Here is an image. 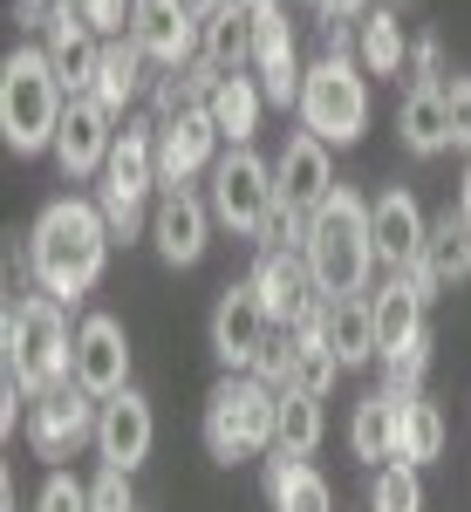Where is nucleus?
<instances>
[{
	"instance_id": "obj_5",
	"label": "nucleus",
	"mask_w": 471,
	"mask_h": 512,
	"mask_svg": "<svg viewBox=\"0 0 471 512\" xmlns=\"http://www.w3.org/2000/svg\"><path fill=\"white\" fill-rule=\"evenodd\" d=\"M274 444H280V390H267L260 376H226L205 396V451L219 465L267 458Z\"/></svg>"
},
{
	"instance_id": "obj_6",
	"label": "nucleus",
	"mask_w": 471,
	"mask_h": 512,
	"mask_svg": "<svg viewBox=\"0 0 471 512\" xmlns=\"http://www.w3.org/2000/svg\"><path fill=\"white\" fill-rule=\"evenodd\" d=\"M294 117H301V130L321 137L328 151H335V144L349 151L355 137L369 130V76L355 69V55H321V62H308Z\"/></svg>"
},
{
	"instance_id": "obj_12",
	"label": "nucleus",
	"mask_w": 471,
	"mask_h": 512,
	"mask_svg": "<svg viewBox=\"0 0 471 512\" xmlns=\"http://www.w3.org/2000/svg\"><path fill=\"white\" fill-rule=\"evenodd\" d=\"M212 198H198L192 185H164L151 205V239L157 253L171 260V267H198L205 260V246H212Z\"/></svg>"
},
{
	"instance_id": "obj_17",
	"label": "nucleus",
	"mask_w": 471,
	"mask_h": 512,
	"mask_svg": "<svg viewBox=\"0 0 471 512\" xmlns=\"http://www.w3.org/2000/svg\"><path fill=\"white\" fill-rule=\"evenodd\" d=\"M253 294H260V308L274 328H301V321L321 308V287L308 274V253H260L253 260Z\"/></svg>"
},
{
	"instance_id": "obj_2",
	"label": "nucleus",
	"mask_w": 471,
	"mask_h": 512,
	"mask_svg": "<svg viewBox=\"0 0 471 512\" xmlns=\"http://www.w3.org/2000/svg\"><path fill=\"white\" fill-rule=\"evenodd\" d=\"M308 274L321 287V301H355L369 294V274L383 267L376 260V239H369V198H355L349 185L328 198L308 219Z\"/></svg>"
},
{
	"instance_id": "obj_11",
	"label": "nucleus",
	"mask_w": 471,
	"mask_h": 512,
	"mask_svg": "<svg viewBox=\"0 0 471 512\" xmlns=\"http://www.w3.org/2000/svg\"><path fill=\"white\" fill-rule=\"evenodd\" d=\"M267 335H274V321H267V308H260L253 280H233V287L219 294V308H212V355L226 362V376H253Z\"/></svg>"
},
{
	"instance_id": "obj_33",
	"label": "nucleus",
	"mask_w": 471,
	"mask_h": 512,
	"mask_svg": "<svg viewBox=\"0 0 471 512\" xmlns=\"http://www.w3.org/2000/svg\"><path fill=\"white\" fill-rule=\"evenodd\" d=\"M321 431H328L321 396L280 390V444H274V451H287V458H314V451H321Z\"/></svg>"
},
{
	"instance_id": "obj_35",
	"label": "nucleus",
	"mask_w": 471,
	"mask_h": 512,
	"mask_svg": "<svg viewBox=\"0 0 471 512\" xmlns=\"http://www.w3.org/2000/svg\"><path fill=\"white\" fill-rule=\"evenodd\" d=\"M294 328H274L267 335V349H260V362H253V376L267 383V390H294Z\"/></svg>"
},
{
	"instance_id": "obj_4",
	"label": "nucleus",
	"mask_w": 471,
	"mask_h": 512,
	"mask_svg": "<svg viewBox=\"0 0 471 512\" xmlns=\"http://www.w3.org/2000/svg\"><path fill=\"white\" fill-rule=\"evenodd\" d=\"M69 110V89L48 69V48H14L0 62V137L14 158H41L55 151V130Z\"/></svg>"
},
{
	"instance_id": "obj_27",
	"label": "nucleus",
	"mask_w": 471,
	"mask_h": 512,
	"mask_svg": "<svg viewBox=\"0 0 471 512\" xmlns=\"http://www.w3.org/2000/svg\"><path fill=\"white\" fill-rule=\"evenodd\" d=\"M396 137H403V151H417V158H437V151H451L444 89H410V96H403V110H396Z\"/></svg>"
},
{
	"instance_id": "obj_34",
	"label": "nucleus",
	"mask_w": 471,
	"mask_h": 512,
	"mask_svg": "<svg viewBox=\"0 0 471 512\" xmlns=\"http://www.w3.org/2000/svg\"><path fill=\"white\" fill-rule=\"evenodd\" d=\"M369 512H424V472L403 465V458L376 465V478H369Z\"/></svg>"
},
{
	"instance_id": "obj_24",
	"label": "nucleus",
	"mask_w": 471,
	"mask_h": 512,
	"mask_svg": "<svg viewBox=\"0 0 471 512\" xmlns=\"http://www.w3.org/2000/svg\"><path fill=\"white\" fill-rule=\"evenodd\" d=\"M144 62H151V55H144V41H137V35L103 41V69H96V89H89V96H96L117 123H123V110L144 96Z\"/></svg>"
},
{
	"instance_id": "obj_41",
	"label": "nucleus",
	"mask_w": 471,
	"mask_h": 512,
	"mask_svg": "<svg viewBox=\"0 0 471 512\" xmlns=\"http://www.w3.org/2000/svg\"><path fill=\"white\" fill-rule=\"evenodd\" d=\"M308 7L321 21H362V14H369V0H308Z\"/></svg>"
},
{
	"instance_id": "obj_36",
	"label": "nucleus",
	"mask_w": 471,
	"mask_h": 512,
	"mask_svg": "<svg viewBox=\"0 0 471 512\" xmlns=\"http://www.w3.org/2000/svg\"><path fill=\"white\" fill-rule=\"evenodd\" d=\"M76 14L89 21V35H96V41H123V35H130L137 0H76Z\"/></svg>"
},
{
	"instance_id": "obj_39",
	"label": "nucleus",
	"mask_w": 471,
	"mask_h": 512,
	"mask_svg": "<svg viewBox=\"0 0 471 512\" xmlns=\"http://www.w3.org/2000/svg\"><path fill=\"white\" fill-rule=\"evenodd\" d=\"M410 89H444V41L437 35L410 41Z\"/></svg>"
},
{
	"instance_id": "obj_23",
	"label": "nucleus",
	"mask_w": 471,
	"mask_h": 512,
	"mask_svg": "<svg viewBox=\"0 0 471 512\" xmlns=\"http://www.w3.org/2000/svg\"><path fill=\"white\" fill-rule=\"evenodd\" d=\"M198 62L219 69V76H246V69H253V7H246V0H226V7L205 14Z\"/></svg>"
},
{
	"instance_id": "obj_21",
	"label": "nucleus",
	"mask_w": 471,
	"mask_h": 512,
	"mask_svg": "<svg viewBox=\"0 0 471 512\" xmlns=\"http://www.w3.org/2000/svg\"><path fill=\"white\" fill-rule=\"evenodd\" d=\"M410 280L424 287V301H444L451 287H465V280H471V226L458 219V212L431 219V233H424V253H417Z\"/></svg>"
},
{
	"instance_id": "obj_26",
	"label": "nucleus",
	"mask_w": 471,
	"mask_h": 512,
	"mask_svg": "<svg viewBox=\"0 0 471 512\" xmlns=\"http://www.w3.org/2000/svg\"><path fill=\"white\" fill-rule=\"evenodd\" d=\"M267 499H274V512H335L328 478L308 458H287V451H267Z\"/></svg>"
},
{
	"instance_id": "obj_19",
	"label": "nucleus",
	"mask_w": 471,
	"mask_h": 512,
	"mask_svg": "<svg viewBox=\"0 0 471 512\" xmlns=\"http://www.w3.org/2000/svg\"><path fill=\"white\" fill-rule=\"evenodd\" d=\"M424 233H431V219H424V205L403 192V185L369 198V239H376V260H383L390 274H410V267H417Z\"/></svg>"
},
{
	"instance_id": "obj_10",
	"label": "nucleus",
	"mask_w": 471,
	"mask_h": 512,
	"mask_svg": "<svg viewBox=\"0 0 471 512\" xmlns=\"http://www.w3.org/2000/svg\"><path fill=\"white\" fill-rule=\"evenodd\" d=\"M301 41H294V21H287V7L267 0V7H253V82L267 89V103H301Z\"/></svg>"
},
{
	"instance_id": "obj_31",
	"label": "nucleus",
	"mask_w": 471,
	"mask_h": 512,
	"mask_svg": "<svg viewBox=\"0 0 471 512\" xmlns=\"http://www.w3.org/2000/svg\"><path fill=\"white\" fill-rule=\"evenodd\" d=\"M328 349H335L342 369L376 362V315H369L362 294H355V301H328Z\"/></svg>"
},
{
	"instance_id": "obj_38",
	"label": "nucleus",
	"mask_w": 471,
	"mask_h": 512,
	"mask_svg": "<svg viewBox=\"0 0 471 512\" xmlns=\"http://www.w3.org/2000/svg\"><path fill=\"white\" fill-rule=\"evenodd\" d=\"M35 512H89V485L76 472H48L35 492Z\"/></svg>"
},
{
	"instance_id": "obj_18",
	"label": "nucleus",
	"mask_w": 471,
	"mask_h": 512,
	"mask_svg": "<svg viewBox=\"0 0 471 512\" xmlns=\"http://www.w3.org/2000/svg\"><path fill=\"white\" fill-rule=\"evenodd\" d=\"M130 35L144 41V55H151L157 69H192L205 21H198L192 0H137V14H130Z\"/></svg>"
},
{
	"instance_id": "obj_22",
	"label": "nucleus",
	"mask_w": 471,
	"mask_h": 512,
	"mask_svg": "<svg viewBox=\"0 0 471 512\" xmlns=\"http://www.w3.org/2000/svg\"><path fill=\"white\" fill-rule=\"evenodd\" d=\"M48 69H55V82L69 89V96H89L96 89V69H103V41L89 35V21L76 14V0H62V14L48 21Z\"/></svg>"
},
{
	"instance_id": "obj_9",
	"label": "nucleus",
	"mask_w": 471,
	"mask_h": 512,
	"mask_svg": "<svg viewBox=\"0 0 471 512\" xmlns=\"http://www.w3.org/2000/svg\"><path fill=\"white\" fill-rule=\"evenodd\" d=\"M96 417H103V403L82 390V383H62V390H48L28 403V444H35L41 458H76L82 444H96Z\"/></svg>"
},
{
	"instance_id": "obj_40",
	"label": "nucleus",
	"mask_w": 471,
	"mask_h": 512,
	"mask_svg": "<svg viewBox=\"0 0 471 512\" xmlns=\"http://www.w3.org/2000/svg\"><path fill=\"white\" fill-rule=\"evenodd\" d=\"M444 117H451V144L471 151V76H451L444 82Z\"/></svg>"
},
{
	"instance_id": "obj_7",
	"label": "nucleus",
	"mask_w": 471,
	"mask_h": 512,
	"mask_svg": "<svg viewBox=\"0 0 471 512\" xmlns=\"http://www.w3.org/2000/svg\"><path fill=\"white\" fill-rule=\"evenodd\" d=\"M151 185H157V123L130 117L117 130V151L103 164V178H96V205H103V219H110L117 239H137L151 226V212H144Z\"/></svg>"
},
{
	"instance_id": "obj_1",
	"label": "nucleus",
	"mask_w": 471,
	"mask_h": 512,
	"mask_svg": "<svg viewBox=\"0 0 471 512\" xmlns=\"http://www.w3.org/2000/svg\"><path fill=\"white\" fill-rule=\"evenodd\" d=\"M110 246H117V233H110L96 198H48L41 219L28 226V274H35V287L48 301L76 308L82 294L103 280Z\"/></svg>"
},
{
	"instance_id": "obj_16",
	"label": "nucleus",
	"mask_w": 471,
	"mask_h": 512,
	"mask_svg": "<svg viewBox=\"0 0 471 512\" xmlns=\"http://www.w3.org/2000/svg\"><path fill=\"white\" fill-rule=\"evenodd\" d=\"M219 123L212 110H192V117L157 123V185H192V178H212V164L226 158L219 151Z\"/></svg>"
},
{
	"instance_id": "obj_37",
	"label": "nucleus",
	"mask_w": 471,
	"mask_h": 512,
	"mask_svg": "<svg viewBox=\"0 0 471 512\" xmlns=\"http://www.w3.org/2000/svg\"><path fill=\"white\" fill-rule=\"evenodd\" d=\"M89 512H137V485H130V472L103 465V472L89 478Z\"/></svg>"
},
{
	"instance_id": "obj_29",
	"label": "nucleus",
	"mask_w": 471,
	"mask_h": 512,
	"mask_svg": "<svg viewBox=\"0 0 471 512\" xmlns=\"http://www.w3.org/2000/svg\"><path fill=\"white\" fill-rule=\"evenodd\" d=\"M396 410H403V396H390V390H376V396L355 403L349 444H355L362 465H390V458H396Z\"/></svg>"
},
{
	"instance_id": "obj_25",
	"label": "nucleus",
	"mask_w": 471,
	"mask_h": 512,
	"mask_svg": "<svg viewBox=\"0 0 471 512\" xmlns=\"http://www.w3.org/2000/svg\"><path fill=\"white\" fill-rule=\"evenodd\" d=\"M355 55H362V76H410V35H403V21H396V7H369L362 21H355Z\"/></svg>"
},
{
	"instance_id": "obj_28",
	"label": "nucleus",
	"mask_w": 471,
	"mask_h": 512,
	"mask_svg": "<svg viewBox=\"0 0 471 512\" xmlns=\"http://www.w3.org/2000/svg\"><path fill=\"white\" fill-rule=\"evenodd\" d=\"M212 123H219V137H226V151L233 144H253V130H260V110H267V89L253 76H226L219 89H212Z\"/></svg>"
},
{
	"instance_id": "obj_20",
	"label": "nucleus",
	"mask_w": 471,
	"mask_h": 512,
	"mask_svg": "<svg viewBox=\"0 0 471 512\" xmlns=\"http://www.w3.org/2000/svg\"><path fill=\"white\" fill-rule=\"evenodd\" d=\"M151 444H157V417H151V403L137 390H123L103 403V417H96V458L103 465H117V472H137L144 458H151Z\"/></svg>"
},
{
	"instance_id": "obj_13",
	"label": "nucleus",
	"mask_w": 471,
	"mask_h": 512,
	"mask_svg": "<svg viewBox=\"0 0 471 512\" xmlns=\"http://www.w3.org/2000/svg\"><path fill=\"white\" fill-rule=\"evenodd\" d=\"M274 192L287 212H301V219H314L328 198L342 192L335 185V158H328V144L321 137H308V130H294L287 144H280V158H274Z\"/></svg>"
},
{
	"instance_id": "obj_15",
	"label": "nucleus",
	"mask_w": 471,
	"mask_h": 512,
	"mask_svg": "<svg viewBox=\"0 0 471 512\" xmlns=\"http://www.w3.org/2000/svg\"><path fill=\"white\" fill-rule=\"evenodd\" d=\"M110 151H117V117H110L96 96H69L62 130H55V164H62V178H103Z\"/></svg>"
},
{
	"instance_id": "obj_42",
	"label": "nucleus",
	"mask_w": 471,
	"mask_h": 512,
	"mask_svg": "<svg viewBox=\"0 0 471 512\" xmlns=\"http://www.w3.org/2000/svg\"><path fill=\"white\" fill-rule=\"evenodd\" d=\"M458 219L471 226V164H465V185H458Z\"/></svg>"
},
{
	"instance_id": "obj_32",
	"label": "nucleus",
	"mask_w": 471,
	"mask_h": 512,
	"mask_svg": "<svg viewBox=\"0 0 471 512\" xmlns=\"http://www.w3.org/2000/svg\"><path fill=\"white\" fill-rule=\"evenodd\" d=\"M219 82H226V76H219V69H205V62H192V69H164V76H157V123L205 110Z\"/></svg>"
},
{
	"instance_id": "obj_44",
	"label": "nucleus",
	"mask_w": 471,
	"mask_h": 512,
	"mask_svg": "<svg viewBox=\"0 0 471 512\" xmlns=\"http://www.w3.org/2000/svg\"><path fill=\"white\" fill-rule=\"evenodd\" d=\"M7 512H14V499H7Z\"/></svg>"
},
{
	"instance_id": "obj_8",
	"label": "nucleus",
	"mask_w": 471,
	"mask_h": 512,
	"mask_svg": "<svg viewBox=\"0 0 471 512\" xmlns=\"http://www.w3.org/2000/svg\"><path fill=\"white\" fill-rule=\"evenodd\" d=\"M274 205H280L274 164L260 158L253 144H233L226 158L212 164V219H219L233 239H253V246H260V226H267Z\"/></svg>"
},
{
	"instance_id": "obj_30",
	"label": "nucleus",
	"mask_w": 471,
	"mask_h": 512,
	"mask_svg": "<svg viewBox=\"0 0 471 512\" xmlns=\"http://www.w3.org/2000/svg\"><path fill=\"white\" fill-rule=\"evenodd\" d=\"M437 451H444V410L431 396H403V410H396V458L424 472Z\"/></svg>"
},
{
	"instance_id": "obj_43",
	"label": "nucleus",
	"mask_w": 471,
	"mask_h": 512,
	"mask_svg": "<svg viewBox=\"0 0 471 512\" xmlns=\"http://www.w3.org/2000/svg\"><path fill=\"white\" fill-rule=\"evenodd\" d=\"M390 7H410V0H390Z\"/></svg>"
},
{
	"instance_id": "obj_3",
	"label": "nucleus",
	"mask_w": 471,
	"mask_h": 512,
	"mask_svg": "<svg viewBox=\"0 0 471 512\" xmlns=\"http://www.w3.org/2000/svg\"><path fill=\"white\" fill-rule=\"evenodd\" d=\"M0 349H7V376H21L28 396H48V390H62V383H76V328H69V308L48 301V294L7 301Z\"/></svg>"
},
{
	"instance_id": "obj_14",
	"label": "nucleus",
	"mask_w": 471,
	"mask_h": 512,
	"mask_svg": "<svg viewBox=\"0 0 471 512\" xmlns=\"http://www.w3.org/2000/svg\"><path fill=\"white\" fill-rule=\"evenodd\" d=\"M76 383L96 403L130 390V335L117 315H82L76 321Z\"/></svg>"
}]
</instances>
